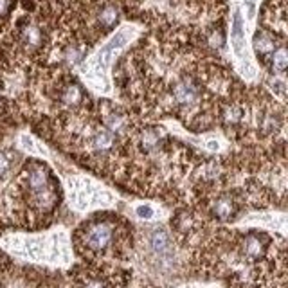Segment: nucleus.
Returning a JSON list of instances; mask_svg holds the SVG:
<instances>
[{
	"label": "nucleus",
	"instance_id": "obj_13",
	"mask_svg": "<svg viewBox=\"0 0 288 288\" xmlns=\"http://www.w3.org/2000/svg\"><path fill=\"white\" fill-rule=\"evenodd\" d=\"M287 63H288V56H287V49L285 47H279L278 50L274 52V60H272V65L278 72H283L287 69Z\"/></svg>",
	"mask_w": 288,
	"mask_h": 288
},
{
	"label": "nucleus",
	"instance_id": "obj_7",
	"mask_svg": "<svg viewBox=\"0 0 288 288\" xmlns=\"http://www.w3.org/2000/svg\"><path fill=\"white\" fill-rule=\"evenodd\" d=\"M276 47L274 40L265 34V32H258L256 38H254V49H256L258 54H267V52H272Z\"/></svg>",
	"mask_w": 288,
	"mask_h": 288
},
{
	"label": "nucleus",
	"instance_id": "obj_16",
	"mask_svg": "<svg viewBox=\"0 0 288 288\" xmlns=\"http://www.w3.org/2000/svg\"><path fill=\"white\" fill-rule=\"evenodd\" d=\"M83 52L78 49H69V52H67V60L72 61V63H78L79 60H81Z\"/></svg>",
	"mask_w": 288,
	"mask_h": 288
},
{
	"label": "nucleus",
	"instance_id": "obj_22",
	"mask_svg": "<svg viewBox=\"0 0 288 288\" xmlns=\"http://www.w3.org/2000/svg\"><path fill=\"white\" fill-rule=\"evenodd\" d=\"M85 288H105V285L101 283V281H88Z\"/></svg>",
	"mask_w": 288,
	"mask_h": 288
},
{
	"label": "nucleus",
	"instance_id": "obj_12",
	"mask_svg": "<svg viewBox=\"0 0 288 288\" xmlns=\"http://www.w3.org/2000/svg\"><path fill=\"white\" fill-rule=\"evenodd\" d=\"M142 148L148 151L155 150V146L159 144V133L155 132V130H146V132L142 133Z\"/></svg>",
	"mask_w": 288,
	"mask_h": 288
},
{
	"label": "nucleus",
	"instance_id": "obj_5",
	"mask_svg": "<svg viewBox=\"0 0 288 288\" xmlns=\"http://www.w3.org/2000/svg\"><path fill=\"white\" fill-rule=\"evenodd\" d=\"M243 251H245V254H247L249 258H260L261 254H263V251H265V245H263V242H261L258 236H249V238L245 240Z\"/></svg>",
	"mask_w": 288,
	"mask_h": 288
},
{
	"label": "nucleus",
	"instance_id": "obj_6",
	"mask_svg": "<svg viewBox=\"0 0 288 288\" xmlns=\"http://www.w3.org/2000/svg\"><path fill=\"white\" fill-rule=\"evenodd\" d=\"M213 213H215L216 216H218L220 220H227L233 216L234 213V204L231 202V198H220L218 202L215 204V207H213Z\"/></svg>",
	"mask_w": 288,
	"mask_h": 288
},
{
	"label": "nucleus",
	"instance_id": "obj_4",
	"mask_svg": "<svg viewBox=\"0 0 288 288\" xmlns=\"http://www.w3.org/2000/svg\"><path fill=\"white\" fill-rule=\"evenodd\" d=\"M150 243H151V249H153L159 256H166L169 252V238L164 231H155V233L151 234Z\"/></svg>",
	"mask_w": 288,
	"mask_h": 288
},
{
	"label": "nucleus",
	"instance_id": "obj_10",
	"mask_svg": "<svg viewBox=\"0 0 288 288\" xmlns=\"http://www.w3.org/2000/svg\"><path fill=\"white\" fill-rule=\"evenodd\" d=\"M233 43L236 52H242V43H243V29H242V16L240 13L234 14V27H233Z\"/></svg>",
	"mask_w": 288,
	"mask_h": 288
},
{
	"label": "nucleus",
	"instance_id": "obj_15",
	"mask_svg": "<svg viewBox=\"0 0 288 288\" xmlns=\"http://www.w3.org/2000/svg\"><path fill=\"white\" fill-rule=\"evenodd\" d=\"M106 126H108V130L112 135H114V133H121L124 130V119L121 117V115L112 114L108 119H106Z\"/></svg>",
	"mask_w": 288,
	"mask_h": 288
},
{
	"label": "nucleus",
	"instance_id": "obj_11",
	"mask_svg": "<svg viewBox=\"0 0 288 288\" xmlns=\"http://www.w3.org/2000/svg\"><path fill=\"white\" fill-rule=\"evenodd\" d=\"M112 144H114V135L110 132H97L96 137H94V146L97 148V150H108V148H112Z\"/></svg>",
	"mask_w": 288,
	"mask_h": 288
},
{
	"label": "nucleus",
	"instance_id": "obj_8",
	"mask_svg": "<svg viewBox=\"0 0 288 288\" xmlns=\"http://www.w3.org/2000/svg\"><path fill=\"white\" fill-rule=\"evenodd\" d=\"M119 18V13H117V7L115 5H106L103 7L99 13V23L103 27H112Z\"/></svg>",
	"mask_w": 288,
	"mask_h": 288
},
{
	"label": "nucleus",
	"instance_id": "obj_21",
	"mask_svg": "<svg viewBox=\"0 0 288 288\" xmlns=\"http://www.w3.org/2000/svg\"><path fill=\"white\" fill-rule=\"evenodd\" d=\"M9 0H0V16H4L7 11H9Z\"/></svg>",
	"mask_w": 288,
	"mask_h": 288
},
{
	"label": "nucleus",
	"instance_id": "obj_14",
	"mask_svg": "<svg viewBox=\"0 0 288 288\" xmlns=\"http://www.w3.org/2000/svg\"><path fill=\"white\" fill-rule=\"evenodd\" d=\"M81 99V90H79L76 85H69L63 92V101L67 105H76L78 101Z\"/></svg>",
	"mask_w": 288,
	"mask_h": 288
},
{
	"label": "nucleus",
	"instance_id": "obj_3",
	"mask_svg": "<svg viewBox=\"0 0 288 288\" xmlns=\"http://www.w3.org/2000/svg\"><path fill=\"white\" fill-rule=\"evenodd\" d=\"M29 186H31L32 193L36 195H41L47 188V171L41 166H36V168L31 169L29 173Z\"/></svg>",
	"mask_w": 288,
	"mask_h": 288
},
{
	"label": "nucleus",
	"instance_id": "obj_1",
	"mask_svg": "<svg viewBox=\"0 0 288 288\" xmlns=\"http://www.w3.org/2000/svg\"><path fill=\"white\" fill-rule=\"evenodd\" d=\"M110 240H112V227L108 224H96L88 227L85 242L92 251H103L108 247Z\"/></svg>",
	"mask_w": 288,
	"mask_h": 288
},
{
	"label": "nucleus",
	"instance_id": "obj_18",
	"mask_svg": "<svg viewBox=\"0 0 288 288\" xmlns=\"http://www.w3.org/2000/svg\"><path fill=\"white\" fill-rule=\"evenodd\" d=\"M137 215L141 216V218H151V216H153V211H151L150 206H141L137 207Z\"/></svg>",
	"mask_w": 288,
	"mask_h": 288
},
{
	"label": "nucleus",
	"instance_id": "obj_2",
	"mask_svg": "<svg viewBox=\"0 0 288 288\" xmlns=\"http://www.w3.org/2000/svg\"><path fill=\"white\" fill-rule=\"evenodd\" d=\"M173 97L179 105H191L198 97V88L191 79H180L173 87Z\"/></svg>",
	"mask_w": 288,
	"mask_h": 288
},
{
	"label": "nucleus",
	"instance_id": "obj_9",
	"mask_svg": "<svg viewBox=\"0 0 288 288\" xmlns=\"http://www.w3.org/2000/svg\"><path fill=\"white\" fill-rule=\"evenodd\" d=\"M22 38H23V43L27 47H38L41 41V32L40 29L34 27V25H29V27L23 29Z\"/></svg>",
	"mask_w": 288,
	"mask_h": 288
},
{
	"label": "nucleus",
	"instance_id": "obj_17",
	"mask_svg": "<svg viewBox=\"0 0 288 288\" xmlns=\"http://www.w3.org/2000/svg\"><path fill=\"white\" fill-rule=\"evenodd\" d=\"M7 171H9V159L4 153H0V177L5 175Z\"/></svg>",
	"mask_w": 288,
	"mask_h": 288
},
{
	"label": "nucleus",
	"instance_id": "obj_20",
	"mask_svg": "<svg viewBox=\"0 0 288 288\" xmlns=\"http://www.w3.org/2000/svg\"><path fill=\"white\" fill-rule=\"evenodd\" d=\"M209 41H211V45H213V47H222V43H224V38H222V34H220V32H218V34L215 32V34L211 36Z\"/></svg>",
	"mask_w": 288,
	"mask_h": 288
},
{
	"label": "nucleus",
	"instance_id": "obj_19",
	"mask_svg": "<svg viewBox=\"0 0 288 288\" xmlns=\"http://www.w3.org/2000/svg\"><path fill=\"white\" fill-rule=\"evenodd\" d=\"M227 119L231 121V123H236V121L240 119V110L229 108V110H227Z\"/></svg>",
	"mask_w": 288,
	"mask_h": 288
}]
</instances>
